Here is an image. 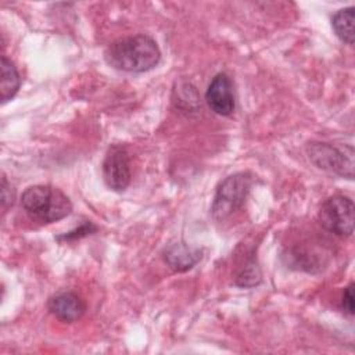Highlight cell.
I'll use <instances>...</instances> for the list:
<instances>
[{"instance_id": "obj_6", "label": "cell", "mask_w": 355, "mask_h": 355, "mask_svg": "<svg viewBox=\"0 0 355 355\" xmlns=\"http://www.w3.org/2000/svg\"><path fill=\"white\" fill-rule=\"evenodd\" d=\"M103 178L105 184L114 191H123L129 186L132 171L126 147L121 144L110 146L103 161Z\"/></svg>"}, {"instance_id": "obj_15", "label": "cell", "mask_w": 355, "mask_h": 355, "mask_svg": "<svg viewBox=\"0 0 355 355\" xmlns=\"http://www.w3.org/2000/svg\"><path fill=\"white\" fill-rule=\"evenodd\" d=\"M341 308L348 315H354V283H349L341 297Z\"/></svg>"}, {"instance_id": "obj_13", "label": "cell", "mask_w": 355, "mask_h": 355, "mask_svg": "<svg viewBox=\"0 0 355 355\" xmlns=\"http://www.w3.org/2000/svg\"><path fill=\"white\" fill-rule=\"evenodd\" d=\"M14 202V193L11 190V184L8 183L7 178L1 176V209L6 212L8 207H11Z\"/></svg>"}, {"instance_id": "obj_9", "label": "cell", "mask_w": 355, "mask_h": 355, "mask_svg": "<svg viewBox=\"0 0 355 355\" xmlns=\"http://www.w3.org/2000/svg\"><path fill=\"white\" fill-rule=\"evenodd\" d=\"M201 259V251L184 243H175L165 248L164 261L175 272H186Z\"/></svg>"}, {"instance_id": "obj_3", "label": "cell", "mask_w": 355, "mask_h": 355, "mask_svg": "<svg viewBox=\"0 0 355 355\" xmlns=\"http://www.w3.org/2000/svg\"><path fill=\"white\" fill-rule=\"evenodd\" d=\"M252 178L248 172H237L225 178L216 187L211 207L212 218L222 222L241 209L251 190Z\"/></svg>"}, {"instance_id": "obj_7", "label": "cell", "mask_w": 355, "mask_h": 355, "mask_svg": "<svg viewBox=\"0 0 355 355\" xmlns=\"http://www.w3.org/2000/svg\"><path fill=\"white\" fill-rule=\"evenodd\" d=\"M205 100L208 107L218 115L227 116L234 111V90L229 75L219 72L212 78L205 92Z\"/></svg>"}, {"instance_id": "obj_11", "label": "cell", "mask_w": 355, "mask_h": 355, "mask_svg": "<svg viewBox=\"0 0 355 355\" xmlns=\"http://www.w3.org/2000/svg\"><path fill=\"white\" fill-rule=\"evenodd\" d=\"M331 26L341 42L349 46L354 44V7L338 10L331 17Z\"/></svg>"}, {"instance_id": "obj_8", "label": "cell", "mask_w": 355, "mask_h": 355, "mask_svg": "<svg viewBox=\"0 0 355 355\" xmlns=\"http://www.w3.org/2000/svg\"><path fill=\"white\" fill-rule=\"evenodd\" d=\"M47 308L51 315L65 323H72L80 319L86 311V304L80 295L73 291H61L50 297Z\"/></svg>"}, {"instance_id": "obj_12", "label": "cell", "mask_w": 355, "mask_h": 355, "mask_svg": "<svg viewBox=\"0 0 355 355\" xmlns=\"http://www.w3.org/2000/svg\"><path fill=\"white\" fill-rule=\"evenodd\" d=\"M236 279H237L236 284H239L241 287H251V286H257L261 282V273H259V269L255 265V262L251 259L240 270V273Z\"/></svg>"}, {"instance_id": "obj_4", "label": "cell", "mask_w": 355, "mask_h": 355, "mask_svg": "<svg viewBox=\"0 0 355 355\" xmlns=\"http://www.w3.org/2000/svg\"><path fill=\"white\" fill-rule=\"evenodd\" d=\"M306 153L311 162L319 169L347 179L354 178V148L351 144L337 147L329 143L312 141L306 146Z\"/></svg>"}, {"instance_id": "obj_2", "label": "cell", "mask_w": 355, "mask_h": 355, "mask_svg": "<svg viewBox=\"0 0 355 355\" xmlns=\"http://www.w3.org/2000/svg\"><path fill=\"white\" fill-rule=\"evenodd\" d=\"M21 205L33 219L42 223H53L72 212V202L67 194L50 184L28 187L21 197Z\"/></svg>"}, {"instance_id": "obj_14", "label": "cell", "mask_w": 355, "mask_h": 355, "mask_svg": "<svg viewBox=\"0 0 355 355\" xmlns=\"http://www.w3.org/2000/svg\"><path fill=\"white\" fill-rule=\"evenodd\" d=\"M97 230V227L92 223V222H86V223H83V225H80L76 230H72V232H68L67 234H64V236H60L58 237V240H75L76 237L79 239V237H83V236H87V234H90L92 232H96Z\"/></svg>"}, {"instance_id": "obj_1", "label": "cell", "mask_w": 355, "mask_h": 355, "mask_svg": "<svg viewBox=\"0 0 355 355\" xmlns=\"http://www.w3.org/2000/svg\"><path fill=\"white\" fill-rule=\"evenodd\" d=\"M107 64L123 72H147L161 60L157 42L144 33L114 40L104 51Z\"/></svg>"}, {"instance_id": "obj_5", "label": "cell", "mask_w": 355, "mask_h": 355, "mask_svg": "<svg viewBox=\"0 0 355 355\" xmlns=\"http://www.w3.org/2000/svg\"><path fill=\"white\" fill-rule=\"evenodd\" d=\"M320 225L336 236L348 237L354 232V201L347 196L329 197L319 211Z\"/></svg>"}, {"instance_id": "obj_10", "label": "cell", "mask_w": 355, "mask_h": 355, "mask_svg": "<svg viewBox=\"0 0 355 355\" xmlns=\"http://www.w3.org/2000/svg\"><path fill=\"white\" fill-rule=\"evenodd\" d=\"M21 86V76L11 60L6 55H1V82H0V92H1V104H6L11 100Z\"/></svg>"}]
</instances>
